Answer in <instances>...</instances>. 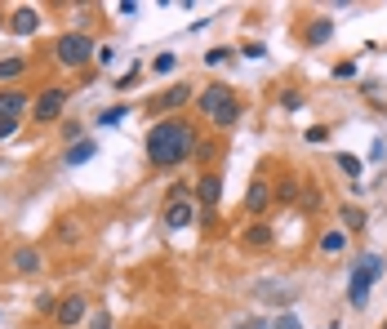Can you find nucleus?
<instances>
[{
  "label": "nucleus",
  "instance_id": "obj_6",
  "mask_svg": "<svg viewBox=\"0 0 387 329\" xmlns=\"http://www.w3.org/2000/svg\"><path fill=\"white\" fill-rule=\"evenodd\" d=\"M182 227H192V201L187 196H170V205H165V232H182Z\"/></svg>",
  "mask_w": 387,
  "mask_h": 329
},
{
  "label": "nucleus",
  "instance_id": "obj_2",
  "mask_svg": "<svg viewBox=\"0 0 387 329\" xmlns=\"http://www.w3.org/2000/svg\"><path fill=\"white\" fill-rule=\"evenodd\" d=\"M196 107H200V116H205L209 125H218V129H231V125L241 121V103H236V94H231V85H209V89H200Z\"/></svg>",
  "mask_w": 387,
  "mask_h": 329
},
{
  "label": "nucleus",
  "instance_id": "obj_15",
  "mask_svg": "<svg viewBox=\"0 0 387 329\" xmlns=\"http://www.w3.org/2000/svg\"><path fill=\"white\" fill-rule=\"evenodd\" d=\"M94 152H98L94 138H80V143L67 147V164H85V160H94Z\"/></svg>",
  "mask_w": 387,
  "mask_h": 329
},
{
  "label": "nucleus",
  "instance_id": "obj_21",
  "mask_svg": "<svg viewBox=\"0 0 387 329\" xmlns=\"http://www.w3.org/2000/svg\"><path fill=\"white\" fill-rule=\"evenodd\" d=\"M125 116H129V103H116V107H107L103 116H98V125H121Z\"/></svg>",
  "mask_w": 387,
  "mask_h": 329
},
{
  "label": "nucleus",
  "instance_id": "obj_32",
  "mask_svg": "<svg viewBox=\"0 0 387 329\" xmlns=\"http://www.w3.org/2000/svg\"><path fill=\"white\" fill-rule=\"evenodd\" d=\"M94 58H98V62H103V67H107V62L116 58V49H111V45H98V54H94Z\"/></svg>",
  "mask_w": 387,
  "mask_h": 329
},
{
  "label": "nucleus",
  "instance_id": "obj_9",
  "mask_svg": "<svg viewBox=\"0 0 387 329\" xmlns=\"http://www.w3.org/2000/svg\"><path fill=\"white\" fill-rule=\"evenodd\" d=\"M36 27H40V9L23 5V9H13V13H9V31H13V36H31Z\"/></svg>",
  "mask_w": 387,
  "mask_h": 329
},
{
  "label": "nucleus",
  "instance_id": "obj_27",
  "mask_svg": "<svg viewBox=\"0 0 387 329\" xmlns=\"http://www.w3.org/2000/svg\"><path fill=\"white\" fill-rule=\"evenodd\" d=\"M138 76H143V67H138V62H133V67H129V72H125L121 80H116V89H129V85H133V80H138Z\"/></svg>",
  "mask_w": 387,
  "mask_h": 329
},
{
  "label": "nucleus",
  "instance_id": "obj_10",
  "mask_svg": "<svg viewBox=\"0 0 387 329\" xmlns=\"http://www.w3.org/2000/svg\"><path fill=\"white\" fill-rule=\"evenodd\" d=\"M272 201H276V191L267 187L263 178H254V183H249V191H245V209H249V213H263Z\"/></svg>",
  "mask_w": 387,
  "mask_h": 329
},
{
  "label": "nucleus",
  "instance_id": "obj_29",
  "mask_svg": "<svg viewBox=\"0 0 387 329\" xmlns=\"http://www.w3.org/2000/svg\"><path fill=\"white\" fill-rule=\"evenodd\" d=\"M36 307H40V311H49V316H54V311H58V299H54V294H40V299H36Z\"/></svg>",
  "mask_w": 387,
  "mask_h": 329
},
{
  "label": "nucleus",
  "instance_id": "obj_8",
  "mask_svg": "<svg viewBox=\"0 0 387 329\" xmlns=\"http://www.w3.org/2000/svg\"><path fill=\"white\" fill-rule=\"evenodd\" d=\"M27 107H31V98L23 89H0V121H23Z\"/></svg>",
  "mask_w": 387,
  "mask_h": 329
},
{
  "label": "nucleus",
  "instance_id": "obj_11",
  "mask_svg": "<svg viewBox=\"0 0 387 329\" xmlns=\"http://www.w3.org/2000/svg\"><path fill=\"white\" fill-rule=\"evenodd\" d=\"M196 196H200V205H205V209H214L218 196H223V178H218V174H205V178L196 183Z\"/></svg>",
  "mask_w": 387,
  "mask_h": 329
},
{
  "label": "nucleus",
  "instance_id": "obj_13",
  "mask_svg": "<svg viewBox=\"0 0 387 329\" xmlns=\"http://www.w3.org/2000/svg\"><path fill=\"white\" fill-rule=\"evenodd\" d=\"M13 272H40V250H31V245H23V250H13Z\"/></svg>",
  "mask_w": 387,
  "mask_h": 329
},
{
  "label": "nucleus",
  "instance_id": "obj_33",
  "mask_svg": "<svg viewBox=\"0 0 387 329\" xmlns=\"http://www.w3.org/2000/svg\"><path fill=\"white\" fill-rule=\"evenodd\" d=\"M383 152H387V143H383V138H374V147H369V160H383Z\"/></svg>",
  "mask_w": 387,
  "mask_h": 329
},
{
  "label": "nucleus",
  "instance_id": "obj_22",
  "mask_svg": "<svg viewBox=\"0 0 387 329\" xmlns=\"http://www.w3.org/2000/svg\"><path fill=\"white\" fill-rule=\"evenodd\" d=\"M174 67H178V54H160L156 62H151V72H156V76H170Z\"/></svg>",
  "mask_w": 387,
  "mask_h": 329
},
{
  "label": "nucleus",
  "instance_id": "obj_35",
  "mask_svg": "<svg viewBox=\"0 0 387 329\" xmlns=\"http://www.w3.org/2000/svg\"><path fill=\"white\" fill-rule=\"evenodd\" d=\"M329 329H339V325H329Z\"/></svg>",
  "mask_w": 387,
  "mask_h": 329
},
{
  "label": "nucleus",
  "instance_id": "obj_1",
  "mask_svg": "<svg viewBox=\"0 0 387 329\" xmlns=\"http://www.w3.org/2000/svg\"><path fill=\"white\" fill-rule=\"evenodd\" d=\"M196 152V125L182 116H165L147 129V160L156 169H174Z\"/></svg>",
  "mask_w": 387,
  "mask_h": 329
},
{
  "label": "nucleus",
  "instance_id": "obj_5",
  "mask_svg": "<svg viewBox=\"0 0 387 329\" xmlns=\"http://www.w3.org/2000/svg\"><path fill=\"white\" fill-rule=\"evenodd\" d=\"M67 111V89H58V85H49L36 103H31V121L36 125H58V116Z\"/></svg>",
  "mask_w": 387,
  "mask_h": 329
},
{
  "label": "nucleus",
  "instance_id": "obj_16",
  "mask_svg": "<svg viewBox=\"0 0 387 329\" xmlns=\"http://www.w3.org/2000/svg\"><path fill=\"white\" fill-rule=\"evenodd\" d=\"M339 218H343V232H365V209H356V205H343L339 209Z\"/></svg>",
  "mask_w": 387,
  "mask_h": 329
},
{
  "label": "nucleus",
  "instance_id": "obj_30",
  "mask_svg": "<svg viewBox=\"0 0 387 329\" xmlns=\"http://www.w3.org/2000/svg\"><path fill=\"white\" fill-rule=\"evenodd\" d=\"M89 329H111V316H107V311H94V320H89Z\"/></svg>",
  "mask_w": 387,
  "mask_h": 329
},
{
  "label": "nucleus",
  "instance_id": "obj_4",
  "mask_svg": "<svg viewBox=\"0 0 387 329\" xmlns=\"http://www.w3.org/2000/svg\"><path fill=\"white\" fill-rule=\"evenodd\" d=\"M94 54H98V45L85 36V31H67V36H58V45H54V58L62 67H85Z\"/></svg>",
  "mask_w": 387,
  "mask_h": 329
},
{
  "label": "nucleus",
  "instance_id": "obj_23",
  "mask_svg": "<svg viewBox=\"0 0 387 329\" xmlns=\"http://www.w3.org/2000/svg\"><path fill=\"white\" fill-rule=\"evenodd\" d=\"M294 196H298V183H294V178H285V183L276 187V201H280V205H290Z\"/></svg>",
  "mask_w": 387,
  "mask_h": 329
},
{
  "label": "nucleus",
  "instance_id": "obj_26",
  "mask_svg": "<svg viewBox=\"0 0 387 329\" xmlns=\"http://www.w3.org/2000/svg\"><path fill=\"white\" fill-rule=\"evenodd\" d=\"M272 329H302V320L294 316V311H280V320H276Z\"/></svg>",
  "mask_w": 387,
  "mask_h": 329
},
{
  "label": "nucleus",
  "instance_id": "obj_34",
  "mask_svg": "<svg viewBox=\"0 0 387 329\" xmlns=\"http://www.w3.org/2000/svg\"><path fill=\"white\" fill-rule=\"evenodd\" d=\"M0 27H5V13H0Z\"/></svg>",
  "mask_w": 387,
  "mask_h": 329
},
{
  "label": "nucleus",
  "instance_id": "obj_19",
  "mask_svg": "<svg viewBox=\"0 0 387 329\" xmlns=\"http://www.w3.org/2000/svg\"><path fill=\"white\" fill-rule=\"evenodd\" d=\"M23 72H27V58H23V54L0 58V80H13V76H23Z\"/></svg>",
  "mask_w": 387,
  "mask_h": 329
},
{
  "label": "nucleus",
  "instance_id": "obj_14",
  "mask_svg": "<svg viewBox=\"0 0 387 329\" xmlns=\"http://www.w3.org/2000/svg\"><path fill=\"white\" fill-rule=\"evenodd\" d=\"M272 240L276 236H272V227H267V223H249L245 227V245H254V250H267Z\"/></svg>",
  "mask_w": 387,
  "mask_h": 329
},
{
  "label": "nucleus",
  "instance_id": "obj_25",
  "mask_svg": "<svg viewBox=\"0 0 387 329\" xmlns=\"http://www.w3.org/2000/svg\"><path fill=\"white\" fill-rule=\"evenodd\" d=\"M227 54H231V49H209V54H205V67H223Z\"/></svg>",
  "mask_w": 387,
  "mask_h": 329
},
{
  "label": "nucleus",
  "instance_id": "obj_17",
  "mask_svg": "<svg viewBox=\"0 0 387 329\" xmlns=\"http://www.w3.org/2000/svg\"><path fill=\"white\" fill-rule=\"evenodd\" d=\"M329 36H334V23H329V18H316L307 31H302V40H307V45H325Z\"/></svg>",
  "mask_w": 387,
  "mask_h": 329
},
{
  "label": "nucleus",
  "instance_id": "obj_18",
  "mask_svg": "<svg viewBox=\"0 0 387 329\" xmlns=\"http://www.w3.org/2000/svg\"><path fill=\"white\" fill-rule=\"evenodd\" d=\"M343 250H347V232H343V227H334V232L321 236V254H343Z\"/></svg>",
  "mask_w": 387,
  "mask_h": 329
},
{
  "label": "nucleus",
  "instance_id": "obj_28",
  "mask_svg": "<svg viewBox=\"0 0 387 329\" xmlns=\"http://www.w3.org/2000/svg\"><path fill=\"white\" fill-rule=\"evenodd\" d=\"M302 138H307V143H325V138H329V129H325V125H312Z\"/></svg>",
  "mask_w": 387,
  "mask_h": 329
},
{
  "label": "nucleus",
  "instance_id": "obj_7",
  "mask_svg": "<svg viewBox=\"0 0 387 329\" xmlns=\"http://www.w3.org/2000/svg\"><path fill=\"white\" fill-rule=\"evenodd\" d=\"M85 299H80V294H72V299H58V311H54V320L62 325V329H72V325H80L85 320Z\"/></svg>",
  "mask_w": 387,
  "mask_h": 329
},
{
  "label": "nucleus",
  "instance_id": "obj_20",
  "mask_svg": "<svg viewBox=\"0 0 387 329\" xmlns=\"http://www.w3.org/2000/svg\"><path fill=\"white\" fill-rule=\"evenodd\" d=\"M334 160H339V169H343L347 178H361V169H365V160H361V156H351V152H339Z\"/></svg>",
  "mask_w": 387,
  "mask_h": 329
},
{
  "label": "nucleus",
  "instance_id": "obj_12",
  "mask_svg": "<svg viewBox=\"0 0 387 329\" xmlns=\"http://www.w3.org/2000/svg\"><path fill=\"white\" fill-rule=\"evenodd\" d=\"M182 103H192V85H174L156 98V111H178Z\"/></svg>",
  "mask_w": 387,
  "mask_h": 329
},
{
  "label": "nucleus",
  "instance_id": "obj_3",
  "mask_svg": "<svg viewBox=\"0 0 387 329\" xmlns=\"http://www.w3.org/2000/svg\"><path fill=\"white\" fill-rule=\"evenodd\" d=\"M378 281H383V254H361L351 262V276H347V303L361 311L369 303V289Z\"/></svg>",
  "mask_w": 387,
  "mask_h": 329
},
{
  "label": "nucleus",
  "instance_id": "obj_24",
  "mask_svg": "<svg viewBox=\"0 0 387 329\" xmlns=\"http://www.w3.org/2000/svg\"><path fill=\"white\" fill-rule=\"evenodd\" d=\"M351 76H356V62H351V58H343L339 67H334V80H351Z\"/></svg>",
  "mask_w": 387,
  "mask_h": 329
},
{
  "label": "nucleus",
  "instance_id": "obj_31",
  "mask_svg": "<svg viewBox=\"0 0 387 329\" xmlns=\"http://www.w3.org/2000/svg\"><path fill=\"white\" fill-rule=\"evenodd\" d=\"M18 125L23 121H0V138H13V134H18Z\"/></svg>",
  "mask_w": 387,
  "mask_h": 329
}]
</instances>
